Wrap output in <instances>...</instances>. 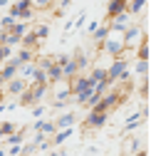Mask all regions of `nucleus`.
I'll return each instance as SVG.
<instances>
[{"mask_svg": "<svg viewBox=\"0 0 151 156\" xmlns=\"http://www.w3.org/2000/svg\"><path fill=\"white\" fill-rule=\"evenodd\" d=\"M144 8H146V0H129L126 3L129 15H139V12H144Z\"/></svg>", "mask_w": 151, "mask_h": 156, "instance_id": "nucleus-20", "label": "nucleus"}, {"mask_svg": "<svg viewBox=\"0 0 151 156\" xmlns=\"http://www.w3.org/2000/svg\"><path fill=\"white\" fill-rule=\"evenodd\" d=\"M144 124V116H141V112H136L134 116H129V119L124 122V131H134V129H139Z\"/></svg>", "mask_w": 151, "mask_h": 156, "instance_id": "nucleus-15", "label": "nucleus"}, {"mask_svg": "<svg viewBox=\"0 0 151 156\" xmlns=\"http://www.w3.org/2000/svg\"><path fill=\"white\" fill-rule=\"evenodd\" d=\"M47 94H52V102H65L69 99V80H57V82H50Z\"/></svg>", "mask_w": 151, "mask_h": 156, "instance_id": "nucleus-4", "label": "nucleus"}, {"mask_svg": "<svg viewBox=\"0 0 151 156\" xmlns=\"http://www.w3.org/2000/svg\"><path fill=\"white\" fill-rule=\"evenodd\" d=\"M50 156H62V151H52V154H50Z\"/></svg>", "mask_w": 151, "mask_h": 156, "instance_id": "nucleus-39", "label": "nucleus"}, {"mask_svg": "<svg viewBox=\"0 0 151 156\" xmlns=\"http://www.w3.org/2000/svg\"><path fill=\"white\" fill-rule=\"evenodd\" d=\"M104 74H107V69H104V67H94V69L89 72V80H94V82H102V80H104Z\"/></svg>", "mask_w": 151, "mask_h": 156, "instance_id": "nucleus-25", "label": "nucleus"}, {"mask_svg": "<svg viewBox=\"0 0 151 156\" xmlns=\"http://www.w3.org/2000/svg\"><path fill=\"white\" fill-rule=\"evenodd\" d=\"M42 114H45V104H32V116L35 119H40Z\"/></svg>", "mask_w": 151, "mask_h": 156, "instance_id": "nucleus-32", "label": "nucleus"}, {"mask_svg": "<svg viewBox=\"0 0 151 156\" xmlns=\"http://www.w3.org/2000/svg\"><path fill=\"white\" fill-rule=\"evenodd\" d=\"M0 8H8V0H0Z\"/></svg>", "mask_w": 151, "mask_h": 156, "instance_id": "nucleus-38", "label": "nucleus"}, {"mask_svg": "<svg viewBox=\"0 0 151 156\" xmlns=\"http://www.w3.org/2000/svg\"><path fill=\"white\" fill-rule=\"evenodd\" d=\"M3 141H8V146H12V144H23V131H12V134H8Z\"/></svg>", "mask_w": 151, "mask_h": 156, "instance_id": "nucleus-24", "label": "nucleus"}, {"mask_svg": "<svg viewBox=\"0 0 151 156\" xmlns=\"http://www.w3.org/2000/svg\"><path fill=\"white\" fill-rule=\"evenodd\" d=\"M74 122H77V114H74V112H65V114H60L57 119H54V126H57V129H67Z\"/></svg>", "mask_w": 151, "mask_h": 156, "instance_id": "nucleus-9", "label": "nucleus"}, {"mask_svg": "<svg viewBox=\"0 0 151 156\" xmlns=\"http://www.w3.org/2000/svg\"><path fill=\"white\" fill-rule=\"evenodd\" d=\"M32 32H35V37H37V40H45V37L50 35V25H37Z\"/></svg>", "mask_w": 151, "mask_h": 156, "instance_id": "nucleus-27", "label": "nucleus"}, {"mask_svg": "<svg viewBox=\"0 0 151 156\" xmlns=\"http://www.w3.org/2000/svg\"><path fill=\"white\" fill-rule=\"evenodd\" d=\"M129 69V62H126V57L121 55V57H114V62H111L109 67H107V74H104V80L111 84V87H114L117 82H119V77L124 74Z\"/></svg>", "mask_w": 151, "mask_h": 156, "instance_id": "nucleus-2", "label": "nucleus"}, {"mask_svg": "<svg viewBox=\"0 0 151 156\" xmlns=\"http://www.w3.org/2000/svg\"><path fill=\"white\" fill-rule=\"evenodd\" d=\"M97 27H99V20H92V23L87 25V32L92 35V32H94V30H97Z\"/></svg>", "mask_w": 151, "mask_h": 156, "instance_id": "nucleus-35", "label": "nucleus"}, {"mask_svg": "<svg viewBox=\"0 0 151 156\" xmlns=\"http://www.w3.org/2000/svg\"><path fill=\"white\" fill-rule=\"evenodd\" d=\"M72 60H74V65H77V72H84V69L89 67V62H92V60H89V55H87L84 50H77Z\"/></svg>", "mask_w": 151, "mask_h": 156, "instance_id": "nucleus-11", "label": "nucleus"}, {"mask_svg": "<svg viewBox=\"0 0 151 156\" xmlns=\"http://www.w3.org/2000/svg\"><path fill=\"white\" fill-rule=\"evenodd\" d=\"M40 131H42L45 136H52L54 131H57V126H54V122H45V124L40 126Z\"/></svg>", "mask_w": 151, "mask_h": 156, "instance_id": "nucleus-30", "label": "nucleus"}, {"mask_svg": "<svg viewBox=\"0 0 151 156\" xmlns=\"http://www.w3.org/2000/svg\"><path fill=\"white\" fill-rule=\"evenodd\" d=\"M20 45H23V47H37V37H35L32 30H27V32L20 37Z\"/></svg>", "mask_w": 151, "mask_h": 156, "instance_id": "nucleus-21", "label": "nucleus"}, {"mask_svg": "<svg viewBox=\"0 0 151 156\" xmlns=\"http://www.w3.org/2000/svg\"><path fill=\"white\" fill-rule=\"evenodd\" d=\"M35 151H37V144H35V141H30V144L20 146V156H32Z\"/></svg>", "mask_w": 151, "mask_h": 156, "instance_id": "nucleus-28", "label": "nucleus"}, {"mask_svg": "<svg viewBox=\"0 0 151 156\" xmlns=\"http://www.w3.org/2000/svg\"><path fill=\"white\" fill-rule=\"evenodd\" d=\"M57 5H60V8H57V10H60V12H62V10H65V8H69V5H72V0H57Z\"/></svg>", "mask_w": 151, "mask_h": 156, "instance_id": "nucleus-34", "label": "nucleus"}, {"mask_svg": "<svg viewBox=\"0 0 151 156\" xmlns=\"http://www.w3.org/2000/svg\"><path fill=\"white\" fill-rule=\"evenodd\" d=\"M0 129H3V134L8 136V134H12V131H17L15 129V124H10V122H3V124H0Z\"/></svg>", "mask_w": 151, "mask_h": 156, "instance_id": "nucleus-33", "label": "nucleus"}, {"mask_svg": "<svg viewBox=\"0 0 151 156\" xmlns=\"http://www.w3.org/2000/svg\"><path fill=\"white\" fill-rule=\"evenodd\" d=\"M27 87H30V80H23V77H12V80L5 82V89H8L10 97H17L20 92H25Z\"/></svg>", "mask_w": 151, "mask_h": 156, "instance_id": "nucleus-6", "label": "nucleus"}, {"mask_svg": "<svg viewBox=\"0 0 151 156\" xmlns=\"http://www.w3.org/2000/svg\"><path fill=\"white\" fill-rule=\"evenodd\" d=\"M3 112H5V104H3V102H0V114H3Z\"/></svg>", "mask_w": 151, "mask_h": 156, "instance_id": "nucleus-40", "label": "nucleus"}, {"mask_svg": "<svg viewBox=\"0 0 151 156\" xmlns=\"http://www.w3.org/2000/svg\"><path fill=\"white\" fill-rule=\"evenodd\" d=\"M15 8H17V20H23V23H27L30 17L35 15V8H32V0H17V3H12Z\"/></svg>", "mask_w": 151, "mask_h": 156, "instance_id": "nucleus-7", "label": "nucleus"}, {"mask_svg": "<svg viewBox=\"0 0 151 156\" xmlns=\"http://www.w3.org/2000/svg\"><path fill=\"white\" fill-rule=\"evenodd\" d=\"M10 156H20V144H12L10 146Z\"/></svg>", "mask_w": 151, "mask_h": 156, "instance_id": "nucleus-36", "label": "nucleus"}, {"mask_svg": "<svg viewBox=\"0 0 151 156\" xmlns=\"http://www.w3.org/2000/svg\"><path fill=\"white\" fill-rule=\"evenodd\" d=\"M0 45H8V47L20 45V35H15L12 30H0Z\"/></svg>", "mask_w": 151, "mask_h": 156, "instance_id": "nucleus-10", "label": "nucleus"}, {"mask_svg": "<svg viewBox=\"0 0 151 156\" xmlns=\"http://www.w3.org/2000/svg\"><path fill=\"white\" fill-rule=\"evenodd\" d=\"M52 3H54V0H32V8H37V10H47V8H52Z\"/></svg>", "mask_w": 151, "mask_h": 156, "instance_id": "nucleus-31", "label": "nucleus"}, {"mask_svg": "<svg viewBox=\"0 0 151 156\" xmlns=\"http://www.w3.org/2000/svg\"><path fill=\"white\" fill-rule=\"evenodd\" d=\"M126 3H129V0H109V5H107V17L111 20L114 15L124 12V10H126Z\"/></svg>", "mask_w": 151, "mask_h": 156, "instance_id": "nucleus-8", "label": "nucleus"}, {"mask_svg": "<svg viewBox=\"0 0 151 156\" xmlns=\"http://www.w3.org/2000/svg\"><path fill=\"white\" fill-rule=\"evenodd\" d=\"M74 74H79V72H77V65H74V60L69 57V60L62 65V77H65V80H72Z\"/></svg>", "mask_w": 151, "mask_h": 156, "instance_id": "nucleus-17", "label": "nucleus"}, {"mask_svg": "<svg viewBox=\"0 0 151 156\" xmlns=\"http://www.w3.org/2000/svg\"><path fill=\"white\" fill-rule=\"evenodd\" d=\"M0 77H3V82L12 80V77H17V65H12L10 60L3 62V65H0Z\"/></svg>", "mask_w": 151, "mask_h": 156, "instance_id": "nucleus-13", "label": "nucleus"}, {"mask_svg": "<svg viewBox=\"0 0 151 156\" xmlns=\"http://www.w3.org/2000/svg\"><path fill=\"white\" fill-rule=\"evenodd\" d=\"M32 82H40V84H50V82H47V72L37 67V69H35V74H32Z\"/></svg>", "mask_w": 151, "mask_h": 156, "instance_id": "nucleus-26", "label": "nucleus"}, {"mask_svg": "<svg viewBox=\"0 0 151 156\" xmlns=\"http://www.w3.org/2000/svg\"><path fill=\"white\" fill-rule=\"evenodd\" d=\"M146 35H149V30H144V25H129V27L124 30V45H126V50L136 47Z\"/></svg>", "mask_w": 151, "mask_h": 156, "instance_id": "nucleus-3", "label": "nucleus"}, {"mask_svg": "<svg viewBox=\"0 0 151 156\" xmlns=\"http://www.w3.org/2000/svg\"><path fill=\"white\" fill-rule=\"evenodd\" d=\"M109 119L107 112H97V109H87V116H84V129H102Z\"/></svg>", "mask_w": 151, "mask_h": 156, "instance_id": "nucleus-5", "label": "nucleus"}, {"mask_svg": "<svg viewBox=\"0 0 151 156\" xmlns=\"http://www.w3.org/2000/svg\"><path fill=\"white\" fill-rule=\"evenodd\" d=\"M111 27H119V30H126L129 25H131V15H129V10H124V12H119V15H114L111 17Z\"/></svg>", "mask_w": 151, "mask_h": 156, "instance_id": "nucleus-12", "label": "nucleus"}, {"mask_svg": "<svg viewBox=\"0 0 151 156\" xmlns=\"http://www.w3.org/2000/svg\"><path fill=\"white\" fill-rule=\"evenodd\" d=\"M12 57H15V60L20 62V65L32 62V60H35V47H20V52H17V55H12Z\"/></svg>", "mask_w": 151, "mask_h": 156, "instance_id": "nucleus-14", "label": "nucleus"}, {"mask_svg": "<svg viewBox=\"0 0 151 156\" xmlns=\"http://www.w3.org/2000/svg\"><path fill=\"white\" fill-rule=\"evenodd\" d=\"M149 55L151 52H149V35H146L144 40L136 45V60H149Z\"/></svg>", "mask_w": 151, "mask_h": 156, "instance_id": "nucleus-18", "label": "nucleus"}, {"mask_svg": "<svg viewBox=\"0 0 151 156\" xmlns=\"http://www.w3.org/2000/svg\"><path fill=\"white\" fill-rule=\"evenodd\" d=\"M134 156H149V151L146 149H139V151H134Z\"/></svg>", "mask_w": 151, "mask_h": 156, "instance_id": "nucleus-37", "label": "nucleus"}, {"mask_svg": "<svg viewBox=\"0 0 151 156\" xmlns=\"http://www.w3.org/2000/svg\"><path fill=\"white\" fill-rule=\"evenodd\" d=\"M134 69H136V74H139V80H141V77H146V74H149V60H136Z\"/></svg>", "mask_w": 151, "mask_h": 156, "instance_id": "nucleus-23", "label": "nucleus"}, {"mask_svg": "<svg viewBox=\"0 0 151 156\" xmlns=\"http://www.w3.org/2000/svg\"><path fill=\"white\" fill-rule=\"evenodd\" d=\"M3 139H5V134H3V129H0V141H3Z\"/></svg>", "mask_w": 151, "mask_h": 156, "instance_id": "nucleus-41", "label": "nucleus"}, {"mask_svg": "<svg viewBox=\"0 0 151 156\" xmlns=\"http://www.w3.org/2000/svg\"><path fill=\"white\" fill-rule=\"evenodd\" d=\"M107 32H109V23H99V27L92 32V40H94V45H102V40L107 37Z\"/></svg>", "mask_w": 151, "mask_h": 156, "instance_id": "nucleus-16", "label": "nucleus"}, {"mask_svg": "<svg viewBox=\"0 0 151 156\" xmlns=\"http://www.w3.org/2000/svg\"><path fill=\"white\" fill-rule=\"evenodd\" d=\"M57 80H62V67L52 60V65H50V69H47V82H57Z\"/></svg>", "mask_w": 151, "mask_h": 156, "instance_id": "nucleus-19", "label": "nucleus"}, {"mask_svg": "<svg viewBox=\"0 0 151 156\" xmlns=\"http://www.w3.org/2000/svg\"><path fill=\"white\" fill-rule=\"evenodd\" d=\"M141 141H144V139H129V144H124V154H134V151L144 149Z\"/></svg>", "mask_w": 151, "mask_h": 156, "instance_id": "nucleus-22", "label": "nucleus"}, {"mask_svg": "<svg viewBox=\"0 0 151 156\" xmlns=\"http://www.w3.org/2000/svg\"><path fill=\"white\" fill-rule=\"evenodd\" d=\"M15 25V17L12 15H5V17H0V30H10Z\"/></svg>", "mask_w": 151, "mask_h": 156, "instance_id": "nucleus-29", "label": "nucleus"}, {"mask_svg": "<svg viewBox=\"0 0 151 156\" xmlns=\"http://www.w3.org/2000/svg\"><path fill=\"white\" fill-rule=\"evenodd\" d=\"M99 47H102V52L109 55V57H121V55L126 52V45H124V30L109 25V32H107V37L102 40Z\"/></svg>", "mask_w": 151, "mask_h": 156, "instance_id": "nucleus-1", "label": "nucleus"}]
</instances>
